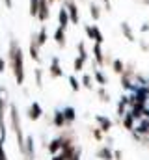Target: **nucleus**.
<instances>
[{
  "mask_svg": "<svg viewBox=\"0 0 149 160\" xmlns=\"http://www.w3.org/2000/svg\"><path fill=\"white\" fill-rule=\"evenodd\" d=\"M65 28H62V26H58L56 30H54V43L60 47V48H64L65 47Z\"/></svg>",
  "mask_w": 149,
  "mask_h": 160,
  "instance_id": "nucleus-13",
  "label": "nucleus"
},
{
  "mask_svg": "<svg viewBox=\"0 0 149 160\" xmlns=\"http://www.w3.org/2000/svg\"><path fill=\"white\" fill-rule=\"evenodd\" d=\"M71 160H80V149H76V151H74V155L71 157Z\"/></svg>",
  "mask_w": 149,
  "mask_h": 160,
  "instance_id": "nucleus-42",
  "label": "nucleus"
},
{
  "mask_svg": "<svg viewBox=\"0 0 149 160\" xmlns=\"http://www.w3.org/2000/svg\"><path fill=\"white\" fill-rule=\"evenodd\" d=\"M84 63H86V60H82V58H74V62H73V67H74V71L76 73H82L84 71Z\"/></svg>",
  "mask_w": 149,
  "mask_h": 160,
  "instance_id": "nucleus-31",
  "label": "nucleus"
},
{
  "mask_svg": "<svg viewBox=\"0 0 149 160\" xmlns=\"http://www.w3.org/2000/svg\"><path fill=\"white\" fill-rule=\"evenodd\" d=\"M121 157H123V153H121V151H114V158H116V160H121Z\"/></svg>",
  "mask_w": 149,
  "mask_h": 160,
  "instance_id": "nucleus-43",
  "label": "nucleus"
},
{
  "mask_svg": "<svg viewBox=\"0 0 149 160\" xmlns=\"http://www.w3.org/2000/svg\"><path fill=\"white\" fill-rule=\"evenodd\" d=\"M23 155H24V157H28L30 160L34 158V138H32V136H28V138H26V142H24V151H23Z\"/></svg>",
  "mask_w": 149,
  "mask_h": 160,
  "instance_id": "nucleus-19",
  "label": "nucleus"
},
{
  "mask_svg": "<svg viewBox=\"0 0 149 160\" xmlns=\"http://www.w3.org/2000/svg\"><path fill=\"white\" fill-rule=\"evenodd\" d=\"M103 134H105V132H103L101 128H93V138H95V140L101 142V140H103Z\"/></svg>",
  "mask_w": 149,
  "mask_h": 160,
  "instance_id": "nucleus-35",
  "label": "nucleus"
},
{
  "mask_svg": "<svg viewBox=\"0 0 149 160\" xmlns=\"http://www.w3.org/2000/svg\"><path fill=\"white\" fill-rule=\"evenodd\" d=\"M69 13H67V9H65V6H62L60 9H58V24L62 26V28H69Z\"/></svg>",
  "mask_w": 149,
  "mask_h": 160,
  "instance_id": "nucleus-11",
  "label": "nucleus"
},
{
  "mask_svg": "<svg viewBox=\"0 0 149 160\" xmlns=\"http://www.w3.org/2000/svg\"><path fill=\"white\" fill-rule=\"evenodd\" d=\"M8 63H9V69L15 77V82L19 86L24 84V52L19 45V41L15 38L9 39V48H8Z\"/></svg>",
  "mask_w": 149,
  "mask_h": 160,
  "instance_id": "nucleus-1",
  "label": "nucleus"
},
{
  "mask_svg": "<svg viewBox=\"0 0 149 160\" xmlns=\"http://www.w3.org/2000/svg\"><path fill=\"white\" fill-rule=\"evenodd\" d=\"M39 43H37V38L36 34H32V38H30V45H28V52H30V58L34 60V62H41V56H39Z\"/></svg>",
  "mask_w": 149,
  "mask_h": 160,
  "instance_id": "nucleus-8",
  "label": "nucleus"
},
{
  "mask_svg": "<svg viewBox=\"0 0 149 160\" xmlns=\"http://www.w3.org/2000/svg\"><path fill=\"white\" fill-rule=\"evenodd\" d=\"M112 60H114V58L110 56V52H105V65H110Z\"/></svg>",
  "mask_w": 149,
  "mask_h": 160,
  "instance_id": "nucleus-38",
  "label": "nucleus"
},
{
  "mask_svg": "<svg viewBox=\"0 0 149 160\" xmlns=\"http://www.w3.org/2000/svg\"><path fill=\"white\" fill-rule=\"evenodd\" d=\"M64 6H65V9H67V13H69L71 24H78L80 13H78V4H76V0H64Z\"/></svg>",
  "mask_w": 149,
  "mask_h": 160,
  "instance_id": "nucleus-5",
  "label": "nucleus"
},
{
  "mask_svg": "<svg viewBox=\"0 0 149 160\" xmlns=\"http://www.w3.org/2000/svg\"><path fill=\"white\" fill-rule=\"evenodd\" d=\"M49 73H50L52 78H62V77H64V69H62V65H60V58H58V56H54V58L50 60Z\"/></svg>",
  "mask_w": 149,
  "mask_h": 160,
  "instance_id": "nucleus-7",
  "label": "nucleus"
},
{
  "mask_svg": "<svg viewBox=\"0 0 149 160\" xmlns=\"http://www.w3.org/2000/svg\"><path fill=\"white\" fill-rule=\"evenodd\" d=\"M36 84L41 88L43 86V75H41V69H36Z\"/></svg>",
  "mask_w": 149,
  "mask_h": 160,
  "instance_id": "nucleus-33",
  "label": "nucleus"
},
{
  "mask_svg": "<svg viewBox=\"0 0 149 160\" xmlns=\"http://www.w3.org/2000/svg\"><path fill=\"white\" fill-rule=\"evenodd\" d=\"M95 121H97V125H99V128L103 130V132H108L112 128V119L110 118H106V116H95Z\"/></svg>",
  "mask_w": 149,
  "mask_h": 160,
  "instance_id": "nucleus-14",
  "label": "nucleus"
},
{
  "mask_svg": "<svg viewBox=\"0 0 149 160\" xmlns=\"http://www.w3.org/2000/svg\"><path fill=\"white\" fill-rule=\"evenodd\" d=\"M47 149H49L50 155H58V153L62 151V138H54V140H50L49 145H47Z\"/></svg>",
  "mask_w": 149,
  "mask_h": 160,
  "instance_id": "nucleus-17",
  "label": "nucleus"
},
{
  "mask_svg": "<svg viewBox=\"0 0 149 160\" xmlns=\"http://www.w3.org/2000/svg\"><path fill=\"white\" fill-rule=\"evenodd\" d=\"M37 21L47 22L50 19V2L49 0H39V11H37Z\"/></svg>",
  "mask_w": 149,
  "mask_h": 160,
  "instance_id": "nucleus-6",
  "label": "nucleus"
},
{
  "mask_svg": "<svg viewBox=\"0 0 149 160\" xmlns=\"http://www.w3.org/2000/svg\"><path fill=\"white\" fill-rule=\"evenodd\" d=\"M52 160H65L64 158V155H62V153H58V155H54V158Z\"/></svg>",
  "mask_w": 149,
  "mask_h": 160,
  "instance_id": "nucleus-44",
  "label": "nucleus"
},
{
  "mask_svg": "<svg viewBox=\"0 0 149 160\" xmlns=\"http://www.w3.org/2000/svg\"><path fill=\"white\" fill-rule=\"evenodd\" d=\"M28 6H30V15L36 19L37 11H39V0H28Z\"/></svg>",
  "mask_w": 149,
  "mask_h": 160,
  "instance_id": "nucleus-30",
  "label": "nucleus"
},
{
  "mask_svg": "<svg viewBox=\"0 0 149 160\" xmlns=\"http://www.w3.org/2000/svg\"><path fill=\"white\" fill-rule=\"evenodd\" d=\"M110 67H112V71H114L116 75H121V73L125 71V62H123L121 58H114L112 63H110Z\"/></svg>",
  "mask_w": 149,
  "mask_h": 160,
  "instance_id": "nucleus-24",
  "label": "nucleus"
},
{
  "mask_svg": "<svg viewBox=\"0 0 149 160\" xmlns=\"http://www.w3.org/2000/svg\"><path fill=\"white\" fill-rule=\"evenodd\" d=\"M97 95H99V99H101L103 102H110V93L105 89V86H99V89H97Z\"/></svg>",
  "mask_w": 149,
  "mask_h": 160,
  "instance_id": "nucleus-27",
  "label": "nucleus"
},
{
  "mask_svg": "<svg viewBox=\"0 0 149 160\" xmlns=\"http://www.w3.org/2000/svg\"><path fill=\"white\" fill-rule=\"evenodd\" d=\"M36 38H37V43H39V47H43V45L49 41V30H47V26H45V24L39 28V32L36 34Z\"/></svg>",
  "mask_w": 149,
  "mask_h": 160,
  "instance_id": "nucleus-25",
  "label": "nucleus"
},
{
  "mask_svg": "<svg viewBox=\"0 0 149 160\" xmlns=\"http://www.w3.org/2000/svg\"><path fill=\"white\" fill-rule=\"evenodd\" d=\"M8 101H6V88L0 86V140L4 142L6 136H8V130H6V110H8Z\"/></svg>",
  "mask_w": 149,
  "mask_h": 160,
  "instance_id": "nucleus-3",
  "label": "nucleus"
},
{
  "mask_svg": "<svg viewBox=\"0 0 149 160\" xmlns=\"http://www.w3.org/2000/svg\"><path fill=\"white\" fill-rule=\"evenodd\" d=\"M119 30H121V34H123V38H125L127 41H131V43H132V41H136V36H134V32H132V28L129 26V22H125V21H123V22L119 24Z\"/></svg>",
  "mask_w": 149,
  "mask_h": 160,
  "instance_id": "nucleus-12",
  "label": "nucleus"
},
{
  "mask_svg": "<svg viewBox=\"0 0 149 160\" xmlns=\"http://www.w3.org/2000/svg\"><path fill=\"white\" fill-rule=\"evenodd\" d=\"M138 4H144V6H149V0H136Z\"/></svg>",
  "mask_w": 149,
  "mask_h": 160,
  "instance_id": "nucleus-45",
  "label": "nucleus"
},
{
  "mask_svg": "<svg viewBox=\"0 0 149 160\" xmlns=\"http://www.w3.org/2000/svg\"><path fill=\"white\" fill-rule=\"evenodd\" d=\"M147 145H149V140H147Z\"/></svg>",
  "mask_w": 149,
  "mask_h": 160,
  "instance_id": "nucleus-48",
  "label": "nucleus"
},
{
  "mask_svg": "<svg viewBox=\"0 0 149 160\" xmlns=\"http://www.w3.org/2000/svg\"><path fill=\"white\" fill-rule=\"evenodd\" d=\"M91 52H93V60H95V63H97L99 67H105V52H103V47H101L99 43H93Z\"/></svg>",
  "mask_w": 149,
  "mask_h": 160,
  "instance_id": "nucleus-9",
  "label": "nucleus"
},
{
  "mask_svg": "<svg viewBox=\"0 0 149 160\" xmlns=\"http://www.w3.org/2000/svg\"><path fill=\"white\" fill-rule=\"evenodd\" d=\"M6 67H8V60L0 56V73H4V71H6Z\"/></svg>",
  "mask_w": 149,
  "mask_h": 160,
  "instance_id": "nucleus-36",
  "label": "nucleus"
},
{
  "mask_svg": "<svg viewBox=\"0 0 149 160\" xmlns=\"http://www.w3.org/2000/svg\"><path fill=\"white\" fill-rule=\"evenodd\" d=\"M4 6H6L8 9H11V8H13V0H4Z\"/></svg>",
  "mask_w": 149,
  "mask_h": 160,
  "instance_id": "nucleus-41",
  "label": "nucleus"
},
{
  "mask_svg": "<svg viewBox=\"0 0 149 160\" xmlns=\"http://www.w3.org/2000/svg\"><path fill=\"white\" fill-rule=\"evenodd\" d=\"M101 8H105V9L110 13V11H112V2H110V0H101Z\"/></svg>",
  "mask_w": 149,
  "mask_h": 160,
  "instance_id": "nucleus-34",
  "label": "nucleus"
},
{
  "mask_svg": "<svg viewBox=\"0 0 149 160\" xmlns=\"http://www.w3.org/2000/svg\"><path fill=\"white\" fill-rule=\"evenodd\" d=\"M91 77H93V80H95L99 86H106V84H108V78H106V75H105L101 69H93V75H91Z\"/></svg>",
  "mask_w": 149,
  "mask_h": 160,
  "instance_id": "nucleus-26",
  "label": "nucleus"
},
{
  "mask_svg": "<svg viewBox=\"0 0 149 160\" xmlns=\"http://www.w3.org/2000/svg\"><path fill=\"white\" fill-rule=\"evenodd\" d=\"M0 160H8L6 151H4V142H2V140H0Z\"/></svg>",
  "mask_w": 149,
  "mask_h": 160,
  "instance_id": "nucleus-37",
  "label": "nucleus"
},
{
  "mask_svg": "<svg viewBox=\"0 0 149 160\" xmlns=\"http://www.w3.org/2000/svg\"><path fill=\"white\" fill-rule=\"evenodd\" d=\"M76 50H78V58H82V60H88V48L84 47V41H78V45H76Z\"/></svg>",
  "mask_w": 149,
  "mask_h": 160,
  "instance_id": "nucleus-28",
  "label": "nucleus"
},
{
  "mask_svg": "<svg viewBox=\"0 0 149 160\" xmlns=\"http://www.w3.org/2000/svg\"><path fill=\"white\" fill-rule=\"evenodd\" d=\"M146 86H147V88H149V78H147V84H146Z\"/></svg>",
  "mask_w": 149,
  "mask_h": 160,
  "instance_id": "nucleus-47",
  "label": "nucleus"
},
{
  "mask_svg": "<svg viewBox=\"0 0 149 160\" xmlns=\"http://www.w3.org/2000/svg\"><path fill=\"white\" fill-rule=\"evenodd\" d=\"M69 86H71L73 91H80V80L76 77H69Z\"/></svg>",
  "mask_w": 149,
  "mask_h": 160,
  "instance_id": "nucleus-32",
  "label": "nucleus"
},
{
  "mask_svg": "<svg viewBox=\"0 0 149 160\" xmlns=\"http://www.w3.org/2000/svg\"><path fill=\"white\" fill-rule=\"evenodd\" d=\"M140 48H142V50H146V52H149V43H146V41H140Z\"/></svg>",
  "mask_w": 149,
  "mask_h": 160,
  "instance_id": "nucleus-40",
  "label": "nucleus"
},
{
  "mask_svg": "<svg viewBox=\"0 0 149 160\" xmlns=\"http://www.w3.org/2000/svg\"><path fill=\"white\" fill-rule=\"evenodd\" d=\"M121 121H123V128H125V130H129V132H131V130H134V127H136V125H134V118H132V114H131V110H127V114H123V116H121Z\"/></svg>",
  "mask_w": 149,
  "mask_h": 160,
  "instance_id": "nucleus-15",
  "label": "nucleus"
},
{
  "mask_svg": "<svg viewBox=\"0 0 149 160\" xmlns=\"http://www.w3.org/2000/svg\"><path fill=\"white\" fill-rule=\"evenodd\" d=\"M52 123H54V127H56V128H64V127H67V125H65V118H64V112H62V110H56V112H54V116H52Z\"/></svg>",
  "mask_w": 149,
  "mask_h": 160,
  "instance_id": "nucleus-20",
  "label": "nucleus"
},
{
  "mask_svg": "<svg viewBox=\"0 0 149 160\" xmlns=\"http://www.w3.org/2000/svg\"><path fill=\"white\" fill-rule=\"evenodd\" d=\"M49 2H50V4H54V2H56V0H49Z\"/></svg>",
  "mask_w": 149,
  "mask_h": 160,
  "instance_id": "nucleus-46",
  "label": "nucleus"
},
{
  "mask_svg": "<svg viewBox=\"0 0 149 160\" xmlns=\"http://www.w3.org/2000/svg\"><path fill=\"white\" fill-rule=\"evenodd\" d=\"M140 32H142V34H147L149 32V22H144V24L140 26Z\"/></svg>",
  "mask_w": 149,
  "mask_h": 160,
  "instance_id": "nucleus-39",
  "label": "nucleus"
},
{
  "mask_svg": "<svg viewBox=\"0 0 149 160\" xmlns=\"http://www.w3.org/2000/svg\"><path fill=\"white\" fill-rule=\"evenodd\" d=\"M84 34L88 36V39H91L93 43L103 45V41H105V36H103V32L99 30L97 24H84Z\"/></svg>",
  "mask_w": 149,
  "mask_h": 160,
  "instance_id": "nucleus-4",
  "label": "nucleus"
},
{
  "mask_svg": "<svg viewBox=\"0 0 149 160\" xmlns=\"http://www.w3.org/2000/svg\"><path fill=\"white\" fill-rule=\"evenodd\" d=\"M41 116H43V108H41V104L37 101H34L30 104V108H28V118L32 121H37V119H41Z\"/></svg>",
  "mask_w": 149,
  "mask_h": 160,
  "instance_id": "nucleus-10",
  "label": "nucleus"
},
{
  "mask_svg": "<svg viewBox=\"0 0 149 160\" xmlns=\"http://www.w3.org/2000/svg\"><path fill=\"white\" fill-rule=\"evenodd\" d=\"M101 9H103L101 4H97V2H90V15H91V21H99V19H101V15H103Z\"/></svg>",
  "mask_w": 149,
  "mask_h": 160,
  "instance_id": "nucleus-16",
  "label": "nucleus"
},
{
  "mask_svg": "<svg viewBox=\"0 0 149 160\" xmlns=\"http://www.w3.org/2000/svg\"><path fill=\"white\" fill-rule=\"evenodd\" d=\"M62 112H64V118H65V125H71L76 119V110H74L73 106H65Z\"/></svg>",
  "mask_w": 149,
  "mask_h": 160,
  "instance_id": "nucleus-22",
  "label": "nucleus"
},
{
  "mask_svg": "<svg viewBox=\"0 0 149 160\" xmlns=\"http://www.w3.org/2000/svg\"><path fill=\"white\" fill-rule=\"evenodd\" d=\"M127 110H129V95H123L117 102V116L121 118L123 114H127Z\"/></svg>",
  "mask_w": 149,
  "mask_h": 160,
  "instance_id": "nucleus-23",
  "label": "nucleus"
},
{
  "mask_svg": "<svg viewBox=\"0 0 149 160\" xmlns=\"http://www.w3.org/2000/svg\"><path fill=\"white\" fill-rule=\"evenodd\" d=\"M134 132L140 136H149V119H140V123L134 127Z\"/></svg>",
  "mask_w": 149,
  "mask_h": 160,
  "instance_id": "nucleus-21",
  "label": "nucleus"
},
{
  "mask_svg": "<svg viewBox=\"0 0 149 160\" xmlns=\"http://www.w3.org/2000/svg\"><path fill=\"white\" fill-rule=\"evenodd\" d=\"M97 157L103 158V160H114V151H112L110 145H103V147H99Z\"/></svg>",
  "mask_w": 149,
  "mask_h": 160,
  "instance_id": "nucleus-18",
  "label": "nucleus"
},
{
  "mask_svg": "<svg viewBox=\"0 0 149 160\" xmlns=\"http://www.w3.org/2000/svg\"><path fill=\"white\" fill-rule=\"evenodd\" d=\"M8 110H9V127L13 128L15 136H17V143H19V151L23 153L24 151V136H23V127H21V116H19V108L15 102H9L8 104Z\"/></svg>",
  "mask_w": 149,
  "mask_h": 160,
  "instance_id": "nucleus-2",
  "label": "nucleus"
},
{
  "mask_svg": "<svg viewBox=\"0 0 149 160\" xmlns=\"http://www.w3.org/2000/svg\"><path fill=\"white\" fill-rule=\"evenodd\" d=\"M80 84H82L86 89H93V77H91V75H84L82 80H80Z\"/></svg>",
  "mask_w": 149,
  "mask_h": 160,
  "instance_id": "nucleus-29",
  "label": "nucleus"
}]
</instances>
